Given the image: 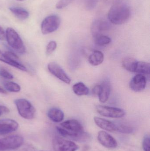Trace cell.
I'll return each instance as SVG.
<instances>
[{
  "label": "cell",
  "mask_w": 150,
  "mask_h": 151,
  "mask_svg": "<svg viewBox=\"0 0 150 151\" xmlns=\"http://www.w3.org/2000/svg\"><path fill=\"white\" fill-rule=\"evenodd\" d=\"M131 10L126 3L118 1L114 3L107 14V18L112 24L121 25L125 24L129 19Z\"/></svg>",
  "instance_id": "obj_1"
},
{
  "label": "cell",
  "mask_w": 150,
  "mask_h": 151,
  "mask_svg": "<svg viewBox=\"0 0 150 151\" xmlns=\"http://www.w3.org/2000/svg\"><path fill=\"white\" fill-rule=\"evenodd\" d=\"M5 33L6 40L9 46L17 53L24 54L25 46L18 33L11 27H8Z\"/></svg>",
  "instance_id": "obj_2"
},
{
  "label": "cell",
  "mask_w": 150,
  "mask_h": 151,
  "mask_svg": "<svg viewBox=\"0 0 150 151\" xmlns=\"http://www.w3.org/2000/svg\"><path fill=\"white\" fill-rule=\"evenodd\" d=\"M14 102L21 117L28 120L34 118L36 110L30 101L25 99H18Z\"/></svg>",
  "instance_id": "obj_3"
},
{
  "label": "cell",
  "mask_w": 150,
  "mask_h": 151,
  "mask_svg": "<svg viewBox=\"0 0 150 151\" xmlns=\"http://www.w3.org/2000/svg\"><path fill=\"white\" fill-rule=\"evenodd\" d=\"M61 24L59 16L52 15L45 18L41 24V29L43 35H48L56 31Z\"/></svg>",
  "instance_id": "obj_4"
},
{
  "label": "cell",
  "mask_w": 150,
  "mask_h": 151,
  "mask_svg": "<svg viewBox=\"0 0 150 151\" xmlns=\"http://www.w3.org/2000/svg\"><path fill=\"white\" fill-rule=\"evenodd\" d=\"M23 137L19 135H12L0 139V151L15 150L23 143Z\"/></svg>",
  "instance_id": "obj_5"
},
{
  "label": "cell",
  "mask_w": 150,
  "mask_h": 151,
  "mask_svg": "<svg viewBox=\"0 0 150 151\" xmlns=\"http://www.w3.org/2000/svg\"><path fill=\"white\" fill-rule=\"evenodd\" d=\"M53 146L54 151H76L79 149L74 142L58 136L53 139Z\"/></svg>",
  "instance_id": "obj_6"
},
{
  "label": "cell",
  "mask_w": 150,
  "mask_h": 151,
  "mask_svg": "<svg viewBox=\"0 0 150 151\" xmlns=\"http://www.w3.org/2000/svg\"><path fill=\"white\" fill-rule=\"evenodd\" d=\"M97 111L102 116L113 119H119L124 117L126 112L123 109L106 106L97 105Z\"/></svg>",
  "instance_id": "obj_7"
},
{
  "label": "cell",
  "mask_w": 150,
  "mask_h": 151,
  "mask_svg": "<svg viewBox=\"0 0 150 151\" xmlns=\"http://www.w3.org/2000/svg\"><path fill=\"white\" fill-rule=\"evenodd\" d=\"M56 129L61 136L79 142H88L90 141L91 138V135L86 132L72 133L64 129L62 127H56Z\"/></svg>",
  "instance_id": "obj_8"
},
{
  "label": "cell",
  "mask_w": 150,
  "mask_h": 151,
  "mask_svg": "<svg viewBox=\"0 0 150 151\" xmlns=\"http://www.w3.org/2000/svg\"><path fill=\"white\" fill-rule=\"evenodd\" d=\"M48 69L51 74L67 84H70L71 79L57 63L51 62L48 65Z\"/></svg>",
  "instance_id": "obj_9"
},
{
  "label": "cell",
  "mask_w": 150,
  "mask_h": 151,
  "mask_svg": "<svg viewBox=\"0 0 150 151\" xmlns=\"http://www.w3.org/2000/svg\"><path fill=\"white\" fill-rule=\"evenodd\" d=\"M111 28V25L105 20L98 19L93 21L91 27L92 34L94 39L103 35V32L108 31Z\"/></svg>",
  "instance_id": "obj_10"
},
{
  "label": "cell",
  "mask_w": 150,
  "mask_h": 151,
  "mask_svg": "<svg viewBox=\"0 0 150 151\" xmlns=\"http://www.w3.org/2000/svg\"><path fill=\"white\" fill-rule=\"evenodd\" d=\"M18 127L16 121L11 119L0 120V135H4L15 132Z\"/></svg>",
  "instance_id": "obj_11"
},
{
  "label": "cell",
  "mask_w": 150,
  "mask_h": 151,
  "mask_svg": "<svg viewBox=\"0 0 150 151\" xmlns=\"http://www.w3.org/2000/svg\"><path fill=\"white\" fill-rule=\"evenodd\" d=\"M98 140L100 144L108 149H114L118 146L116 140L111 135L104 131H100L98 134Z\"/></svg>",
  "instance_id": "obj_12"
},
{
  "label": "cell",
  "mask_w": 150,
  "mask_h": 151,
  "mask_svg": "<svg viewBox=\"0 0 150 151\" xmlns=\"http://www.w3.org/2000/svg\"><path fill=\"white\" fill-rule=\"evenodd\" d=\"M146 86V78L143 74L135 76L129 83V87L135 92H141L145 89Z\"/></svg>",
  "instance_id": "obj_13"
},
{
  "label": "cell",
  "mask_w": 150,
  "mask_h": 151,
  "mask_svg": "<svg viewBox=\"0 0 150 151\" xmlns=\"http://www.w3.org/2000/svg\"><path fill=\"white\" fill-rule=\"evenodd\" d=\"M62 127L72 133L84 132L83 127L79 122L75 119H70L61 123Z\"/></svg>",
  "instance_id": "obj_14"
},
{
  "label": "cell",
  "mask_w": 150,
  "mask_h": 151,
  "mask_svg": "<svg viewBox=\"0 0 150 151\" xmlns=\"http://www.w3.org/2000/svg\"><path fill=\"white\" fill-rule=\"evenodd\" d=\"M94 121L97 126L104 130L114 132L117 130V125L114 123L103 118L94 117Z\"/></svg>",
  "instance_id": "obj_15"
},
{
  "label": "cell",
  "mask_w": 150,
  "mask_h": 151,
  "mask_svg": "<svg viewBox=\"0 0 150 151\" xmlns=\"http://www.w3.org/2000/svg\"><path fill=\"white\" fill-rule=\"evenodd\" d=\"M100 93L98 96L100 101L102 103H105L108 100L111 93V84L109 81L105 80L100 84Z\"/></svg>",
  "instance_id": "obj_16"
},
{
  "label": "cell",
  "mask_w": 150,
  "mask_h": 151,
  "mask_svg": "<svg viewBox=\"0 0 150 151\" xmlns=\"http://www.w3.org/2000/svg\"><path fill=\"white\" fill-rule=\"evenodd\" d=\"M48 118L55 122H60L64 119V114L63 112L59 108L53 107L48 112Z\"/></svg>",
  "instance_id": "obj_17"
},
{
  "label": "cell",
  "mask_w": 150,
  "mask_h": 151,
  "mask_svg": "<svg viewBox=\"0 0 150 151\" xmlns=\"http://www.w3.org/2000/svg\"><path fill=\"white\" fill-rule=\"evenodd\" d=\"M0 61L17 68L20 70L24 72L27 71V69L24 65H23L19 62L10 60L8 57L6 56L4 53H3L1 50H0Z\"/></svg>",
  "instance_id": "obj_18"
},
{
  "label": "cell",
  "mask_w": 150,
  "mask_h": 151,
  "mask_svg": "<svg viewBox=\"0 0 150 151\" xmlns=\"http://www.w3.org/2000/svg\"><path fill=\"white\" fill-rule=\"evenodd\" d=\"M104 60V55L101 51L94 50L88 58V61L90 64L96 66L102 64Z\"/></svg>",
  "instance_id": "obj_19"
},
{
  "label": "cell",
  "mask_w": 150,
  "mask_h": 151,
  "mask_svg": "<svg viewBox=\"0 0 150 151\" xmlns=\"http://www.w3.org/2000/svg\"><path fill=\"white\" fill-rule=\"evenodd\" d=\"M10 11L17 18L26 19L29 17V13L27 10L20 7H12L9 8Z\"/></svg>",
  "instance_id": "obj_20"
},
{
  "label": "cell",
  "mask_w": 150,
  "mask_h": 151,
  "mask_svg": "<svg viewBox=\"0 0 150 151\" xmlns=\"http://www.w3.org/2000/svg\"><path fill=\"white\" fill-rule=\"evenodd\" d=\"M74 93L78 96H86L89 93V89L82 82H78L74 84L73 86Z\"/></svg>",
  "instance_id": "obj_21"
},
{
  "label": "cell",
  "mask_w": 150,
  "mask_h": 151,
  "mask_svg": "<svg viewBox=\"0 0 150 151\" xmlns=\"http://www.w3.org/2000/svg\"><path fill=\"white\" fill-rule=\"evenodd\" d=\"M137 62L136 59L132 58H126L122 61V66L128 71L135 73Z\"/></svg>",
  "instance_id": "obj_22"
},
{
  "label": "cell",
  "mask_w": 150,
  "mask_h": 151,
  "mask_svg": "<svg viewBox=\"0 0 150 151\" xmlns=\"http://www.w3.org/2000/svg\"><path fill=\"white\" fill-rule=\"evenodd\" d=\"M135 73H139V74L149 75L150 73L149 63L137 61Z\"/></svg>",
  "instance_id": "obj_23"
},
{
  "label": "cell",
  "mask_w": 150,
  "mask_h": 151,
  "mask_svg": "<svg viewBox=\"0 0 150 151\" xmlns=\"http://www.w3.org/2000/svg\"><path fill=\"white\" fill-rule=\"evenodd\" d=\"M4 87L6 91L11 92H19L21 90V87L19 84L14 82L6 81L4 83Z\"/></svg>",
  "instance_id": "obj_24"
},
{
  "label": "cell",
  "mask_w": 150,
  "mask_h": 151,
  "mask_svg": "<svg viewBox=\"0 0 150 151\" xmlns=\"http://www.w3.org/2000/svg\"><path fill=\"white\" fill-rule=\"evenodd\" d=\"M112 39L107 36L102 35L98 36L95 39V42L96 45L99 46H104L108 45L111 43Z\"/></svg>",
  "instance_id": "obj_25"
},
{
  "label": "cell",
  "mask_w": 150,
  "mask_h": 151,
  "mask_svg": "<svg viewBox=\"0 0 150 151\" xmlns=\"http://www.w3.org/2000/svg\"><path fill=\"white\" fill-rule=\"evenodd\" d=\"M134 131V128L129 126H124V125H120L117 126V130L116 131L123 133V134H129L133 133Z\"/></svg>",
  "instance_id": "obj_26"
},
{
  "label": "cell",
  "mask_w": 150,
  "mask_h": 151,
  "mask_svg": "<svg viewBox=\"0 0 150 151\" xmlns=\"http://www.w3.org/2000/svg\"><path fill=\"white\" fill-rule=\"evenodd\" d=\"M57 47V43L55 41H51L48 44L46 50L47 55H50L53 53Z\"/></svg>",
  "instance_id": "obj_27"
},
{
  "label": "cell",
  "mask_w": 150,
  "mask_h": 151,
  "mask_svg": "<svg viewBox=\"0 0 150 151\" xmlns=\"http://www.w3.org/2000/svg\"><path fill=\"white\" fill-rule=\"evenodd\" d=\"M150 138L149 134L146 135L142 142V148L144 151H150Z\"/></svg>",
  "instance_id": "obj_28"
},
{
  "label": "cell",
  "mask_w": 150,
  "mask_h": 151,
  "mask_svg": "<svg viewBox=\"0 0 150 151\" xmlns=\"http://www.w3.org/2000/svg\"><path fill=\"white\" fill-rule=\"evenodd\" d=\"M0 76L8 80H12L14 78L12 74L3 68H0Z\"/></svg>",
  "instance_id": "obj_29"
},
{
  "label": "cell",
  "mask_w": 150,
  "mask_h": 151,
  "mask_svg": "<svg viewBox=\"0 0 150 151\" xmlns=\"http://www.w3.org/2000/svg\"><path fill=\"white\" fill-rule=\"evenodd\" d=\"M74 0H60L56 4V8L58 9H61L67 7Z\"/></svg>",
  "instance_id": "obj_30"
},
{
  "label": "cell",
  "mask_w": 150,
  "mask_h": 151,
  "mask_svg": "<svg viewBox=\"0 0 150 151\" xmlns=\"http://www.w3.org/2000/svg\"><path fill=\"white\" fill-rule=\"evenodd\" d=\"M100 85H97L94 86L92 89V93L95 96H98L100 93Z\"/></svg>",
  "instance_id": "obj_31"
},
{
  "label": "cell",
  "mask_w": 150,
  "mask_h": 151,
  "mask_svg": "<svg viewBox=\"0 0 150 151\" xmlns=\"http://www.w3.org/2000/svg\"><path fill=\"white\" fill-rule=\"evenodd\" d=\"M10 110L7 106L0 105V116L5 114L9 112Z\"/></svg>",
  "instance_id": "obj_32"
},
{
  "label": "cell",
  "mask_w": 150,
  "mask_h": 151,
  "mask_svg": "<svg viewBox=\"0 0 150 151\" xmlns=\"http://www.w3.org/2000/svg\"><path fill=\"white\" fill-rule=\"evenodd\" d=\"M6 40V33L3 28L0 26V41Z\"/></svg>",
  "instance_id": "obj_33"
},
{
  "label": "cell",
  "mask_w": 150,
  "mask_h": 151,
  "mask_svg": "<svg viewBox=\"0 0 150 151\" xmlns=\"http://www.w3.org/2000/svg\"><path fill=\"white\" fill-rule=\"evenodd\" d=\"M0 93H1V94H7V91L5 89H4L2 87H0Z\"/></svg>",
  "instance_id": "obj_34"
},
{
  "label": "cell",
  "mask_w": 150,
  "mask_h": 151,
  "mask_svg": "<svg viewBox=\"0 0 150 151\" xmlns=\"http://www.w3.org/2000/svg\"><path fill=\"white\" fill-rule=\"evenodd\" d=\"M17 1H24V0H17Z\"/></svg>",
  "instance_id": "obj_35"
}]
</instances>
